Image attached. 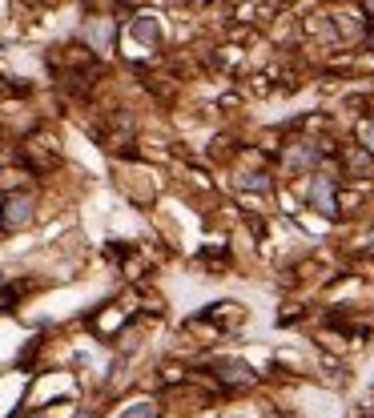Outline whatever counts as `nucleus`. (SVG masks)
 <instances>
[{
	"label": "nucleus",
	"instance_id": "2",
	"mask_svg": "<svg viewBox=\"0 0 374 418\" xmlns=\"http://www.w3.org/2000/svg\"><path fill=\"white\" fill-rule=\"evenodd\" d=\"M0 209H4V213H0V225L17 233V229H24V225L33 222V209H36V201L29 197V193H8V197H4V206H0Z\"/></svg>",
	"mask_w": 374,
	"mask_h": 418
},
{
	"label": "nucleus",
	"instance_id": "10",
	"mask_svg": "<svg viewBox=\"0 0 374 418\" xmlns=\"http://www.w3.org/2000/svg\"><path fill=\"white\" fill-rule=\"evenodd\" d=\"M33 418H41V415H33Z\"/></svg>",
	"mask_w": 374,
	"mask_h": 418
},
{
	"label": "nucleus",
	"instance_id": "5",
	"mask_svg": "<svg viewBox=\"0 0 374 418\" xmlns=\"http://www.w3.org/2000/svg\"><path fill=\"white\" fill-rule=\"evenodd\" d=\"M121 418H157V406H153V402H137V406H129Z\"/></svg>",
	"mask_w": 374,
	"mask_h": 418
},
{
	"label": "nucleus",
	"instance_id": "3",
	"mask_svg": "<svg viewBox=\"0 0 374 418\" xmlns=\"http://www.w3.org/2000/svg\"><path fill=\"white\" fill-rule=\"evenodd\" d=\"M213 366H217V378H222V382H250V378H254L250 366L238 362V358H217Z\"/></svg>",
	"mask_w": 374,
	"mask_h": 418
},
{
	"label": "nucleus",
	"instance_id": "4",
	"mask_svg": "<svg viewBox=\"0 0 374 418\" xmlns=\"http://www.w3.org/2000/svg\"><path fill=\"white\" fill-rule=\"evenodd\" d=\"M157 36H161V32H157V20H153V16H137V20H133V41H141V45H157Z\"/></svg>",
	"mask_w": 374,
	"mask_h": 418
},
{
	"label": "nucleus",
	"instance_id": "6",
	"mask_svg": "<svg viewBox=\"0 0 374 418\" xmlns=\"http://www.w3.org/2000/svg\"><path fill=\"white\" fill-rule=\"evenodd\" d=\"M242 189L266 193V189H270V181H266V173H250V177H242Z\"/></svg>",
	"mask_w": 374,
	"mask_h": 418
},
{
	"label": "nucleus",
	"instance_id": "7",
	"mask_svg": "<svg viewBox=\"0 0 374 418\" xmlns=\"http://www.w3.org/2000/svg\"><path fill=\"white\" fill-rule=\"evenodd\" d=\"M314 161H318V149H314V145H306V149H302L290 165H294V169H302V165H314Z\"/></svg>",
	"mask_w": 374,
	"mask_h": 418
},
{
	"label": "nucleus",
	"instance_id": "1",
	"mask_svg": "<svg viewBox=\"0 0 374 418\" xmlns=\"http://www.w3.org/2000/svg\"><path fill=\"white\" fill-rule=\"evenodd\" d=\"M334 181H338V177L326 173V169H322V173L310 177L306 201H310V209H318L322 217H334V213H338V209H334Z\"/></svg>",
	"mask_w": 374,
	"mask_h": 418
},
{
	"label": "nucleus",
	"instance_id": "9",
	"mask_svg": "<svg viewBox=\"0 0 374 418\" xmlns=\"http://www.w3.org/2000/svg\"><path fill=\"white\" fill-rule=\"evenodd\" d=\"M229 418H242V415H229Z\"/></svg>",
	"mask_w": 374,
	"mask_h": 418
},
{
	"label": "nucleus",
	"instance_id": "8",
	"mask_svg": "<svg viewBox=\"0 0 374 418\" xmlns=\"http://www.w3.org/2000/svg\"><path fill=\"white\" fill-rule=\"evenodd\" d=\"M366 4H371V8H374V0H366Z\"/></svg>",
	"mask_w": 374,
	"mask_h": 418
}]
</instances>
